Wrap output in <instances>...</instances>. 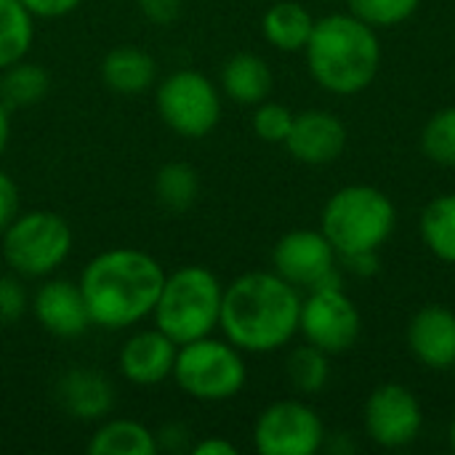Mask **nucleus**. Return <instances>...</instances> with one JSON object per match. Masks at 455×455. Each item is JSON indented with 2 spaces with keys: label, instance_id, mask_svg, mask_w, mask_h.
I'll use <instances>...</instances> for the list:
<instances>
[{
  "label": "nucleus",
  "instance_id": "39448f33",
  "mask_svg": "<svg viewBox=\"0 0 455 455\" xmlns=\"http://www.w3.org/2000/svg\"><path fill=\"white\" fill-rule=\"evenodd\" d=\"M224 288L205 267H184L165 275L155 304V325L173 344H189L219 328Z\"/></svg>",
  "mask_w": 455,
  "mask_h": 455
},
{
  "label": "nucleus",
  "instance_id": "473e14b6",
  "mask_svg": "<svg viewBox=\"0 0 455 455\" xmlns=\"http://www.w3.org/2000/svg\"><path fill=\"white\" fill-rule=\"evenodd\" d=\"M21 3L32 16H43V19L67 16L80 5V0H21Z\"/></svg>",
  "mask_w": 455,
  "mask_h": 455
},
{
  "label": "nucleus",
  "instance_id": "2f4dec72",
  "mask_svg": "<svg viewBox=\"0 0 455 455\" xmlns=\"http://www.w3.org/2000/svg\"><path fill=\"white\" fill-rule=\"evenodd\" d=\"M139 8L155 24H171L181 13V0H139Z\"/></svg>",
  "mask_w": 455,
  "mask_h": 455
},
{
  "label": "nucleus",
  "instance_id": "7ed1b4c3",
  "mask_svg": "<svg viewBox=\"0 0 455 455\" xmlns=\"http://www.w3.org/2000/svg\"><path fill=\"white\" fill-rule=\"evenodd\" d=\"M312 77L331 93L355 96L365 91L381 67V43L376 27L355 13H331L315 21L307 43Z\"/></svg>",
  "mask_w": 455,
  "mask_h": 455
},
{
  "label": "nucleus",
  "instance_id": "cd10ccee",
  "mask_svg": "<svg viewBox=\"0 0 455 455\" xmlns=\"http://www.w3.org/2000/svg\"><path fill=\"white\" fill-rule=\"evenodd\" d=\"M347 3H349V13H355L371 27L403 24L421 5V0H347Z\"/></svg>",
  "mask_w": 455,
  "mask_h": 455
},
{
  "label": "nucleus",
  "instance_id": "6ab92c4d",
  "mask_svg": "<svg viewBox=\"0 0 455 455\" xmlns=\"http://www.w3.org/2000/svg\"><path fill=\"white\" fill-rule=\"evenodd\" d=\"M224 93L237 104H261L272 91V69L256 53H237L221 72Z\"/></svg>",
  "mask_w": 455,
  "mask_h": 455
},
{
  "label": "nucleus",
  "instance_id": "0eeeda50",
  "mask_svg": "<svg viewBox=\"0 0 455 455\" xmlns=\"http://www.w3.org/2000/svg\"><path fill=\"white\" fill-rule=\"evenodd\" d=\"M72 251L69 224L51 211L16 216L3 232V259L24 277L51 275Z\"/></svg>",
  "mask_w": 455,
  "mask_h": 455
},
{
  "label": "nucleus",
  "instance_id": "f03ea898",
  "mask_svg": "<svg viewBox=\"0 0 455 455\" xmlns=\"http://www.w3.org/2000/svg\"><path fill=\"white\" fill-rule=\"evenodd\" d=\"M163 283L165 272L149 253L115 248L91 259L83 269L80 291L91 323L117 331L136 325L155 312Z\"/></svg>",
  "mask_w": 455,
  "mask_h": 455
},
{
  "label": "nucleus",
  "instance_id": "a211bd4d",
  "mask_svg": "<svg viewBox=\"0 0 455 455\" xmlns=\"http://www.w3.org/2000/svg\"><path fill=\"white\" fill-rule=\"evenodd\" d=\"M155 75H157L155 59L136 45L112 48L101 61V77L117 93H128V96L141 93L155 83Z\"/></svg>",
  "mask_w": 455,
  "mask_h": 455
},
{
  "label": "nucleus",
  "instance_id": "f704fd0d",
  "mask_svg": "<svg viewBox=\"0 0 455 455\" xmlns=\"http://www.w3.org/2000/svg\"><path fill=\"white\" fill-rule=\"evenodd\" d=\"M195 455H237V448L229 443V440H221V437H208V440H200L195 448Z\"/></svg>",
  "mask_w": 455,
  "mask_h": 455
},
{
  "label": "nucleus",
  "instance_id": "6e6552de",
  "mask_svg": "<svg viewBox=\"0 0 455 455\" xmlns=\"http://www.w3.org/2000/svg\"><path fill=\"white\" fill-rule=\"evenodd\" d=\"M157 112L179 136L203 139L221 117V96L203 72L179 69L163 80L157 91Z\"/></svg>",
  "mask_w": 455,
  "mask_h": 455
},
{
  "label": "nucleus",
  "instance_id": "72a5a7b5",
  "mask_svg": "<svg viewBox=\"0 0 455 455\" xmlns=\"http://www.w3.org/2000/svg\"><path fill=\"white\" fill-rule=\"evenodd\" d=\"M379 251H368V253H352V256H341L347 261V267L360 275V277H371L379 269Z\"/></svg>",
  "mask_w": 455,
  "mask_h": 455
},
{
  "label": "nucleus",
  "instance_id": "c9c22d12",
  "mask_svg": "<svg viewBox=\"0 0 455 455\" xmlns=\"http://www.w3.org/2000/svg\"><path fill=\"white\" fill-rule=\"evenodd\" d=\"M8 139H11V120H8V107L0 101V155L5 152L8 147Z\"/></svg>",
  "mask_w": 455,
  "mask_h": 455
},
{
  "label": "nucleus",
  "instance_id": "412c9836",
  "mask_svg": "<svg viewBox=\"0 0 455 455\" xmlns=\"http://www.w3.org/2000/svg\"><path fill=\"white\" fill-rule=\"evenodd\" d=\"M91 455H155L157 437L139 421H109L88 443Z\"/></svg>",
  "mask_w": 455,
  "mask_h": 455
},
{
  "label": "nucleus",
  "instance_id": "20e7f679",
  "mask_svg": "<svg viewBox=\"0 0 455 455\" xmlns=\"http://www.w3.org/2000/svg\"><path fill=\"white\" fill-rule=\"evenodd\" d=\"M395 203L368 184H352L331 195L320 216V232L339 256L379 251L395 232Z\"/></svg>",
  "mask_w": 455,
  "mask_h": 455
},
{
  "label": "nucleus",
  "instance_id": "c756f323",
  "mask_svg": "<svg viewBox=\"0 0 455 455\" xmlns=\"http://www.w3.org/2000/svg\"><path fill=\"white\" fill-rule=\"evenodd\" d=\"M27 309V293L16 277H0V325L16 323Z\"/></svg>",
  "mask_w": 455,
  "mask_h": 455
},
{
  "label": "nucleus",
  "instance_id": "5701e85b",
  "mask_svg": "<svg viewBox=\"0 0 455 455\" xmlns=\"http://www.w3.org/2000/svg\"><path fill=\"white\" fill-rule=\"evenodd\" d=\"M421 237L445 264H455V192L435 197L421 213Z\"/></svg>",
  "mask_w": 455,
  "mask_h": 455
},
{
  "label": "nucleus",
  "instance_id": "bb28decb",
  "mask_svg": "<svg viewBox=\"0 0 455 455\" xmlns=\"http://www.w3.org/2000/svg\"><path fill=\"white\" fill-rule=\"evenodd\" d=\"M424 155L445 168H455V107H445L429 117L421 133Z\"/></svg>",
  "mask_w": 455,
  "mask_h": 455
},
{
  "label": "nucleus",
  "instance_id": "b1692460",
  "mask_svg": "<svg viewBox=\"0 0 455 455\" xmlns=\"http://www.w3.org/2000/svg\"><path fill=\"white\" fill-rule=\"evenodd\" d=\"M32 13L21 0H0V69L21 61L32 45Z\"/></svg>",
  "mask_w": 455,
  "mask_h": 455
},
{
  "label": "nucleus",
  "instance_id": "4468645a",
  "mask_svg": "<svg viewBox=\"0 0 455 455\" xmlns=\"http://www.w3.org/2000/svg\"><path fill=\"white\" fill-rule=\"evenodd\" d=\"M32 312L37 323L59 339H77L88 331V325H93L80 285L69 280H51L40 285L32 301Z\"/></svg>",
  "mask_w": 455,
  "mask_h": 455
},
{
  "label": "nucleus",
  "instance_id": "1a4fd4ad",
  "mask_svg": "<svg viewBox=\"0 0 455 455\" xmlns=\"http://www.w3.org/2000/svg\"><path fill=\"white\" fill-rule=\"evenodd\" d=\"M299 333H304L307 344H315L333 357L357 344L363 333V317L344 288L309 291V299L301 301Z\"/></svg>",
  "mask_w": 455,
  "mask_h": 455
},
{
  "label": "nucleus",
  "instance_id": "f8f14e48",
  "mask_svg": "<svg viewBox=\"0 0 455 455\" xmlns=\"http://www.w3.org/2000/svg\"><path fill=\"white\" fill-rule=\"evenodd\" d=\"M365 435L381 448L411 445L424 427V411L419 397L403 384H381L363 411Z\"/></svg>",
  "mask_w": 455,
  "mask_h": 455
},
{
  "label": "nucleus",
  "instance_id": "7c9ffc66",
  "mask_svg": "<svg viewBox=\"0 0 455 455\" xmlns=\"http://www.w3.org/2000/svg\"><path fill=\"white\" fill-rule=\"evenodd\" d=\"M19 216V189L8 173L0 171V232Z\"/></svg>",
  "mask_w": 455,
  "mask_h": 455
},
{
  "label": "nucleus",
  "instance_id": "e433bc0d",
  "mask_svg": "<svg viewBox=\"0 0 455 455\" xmlns=\"http://www.w3.org/2000/svg\"><path fill=\"white\" fill-rule=\"evenodd\" d=\"M448 440H451V448H453V453H455V416H453V421H451V432H448Z\"/></svg>",
  "mask_w": 455,
  "mask_h": 455
},
{
  "label": "nucleus",
  "instance_id": "f257e3e1",
  "mask_svg": "<svg viewBox=\"0 0 455 455\" xmlns=\"http://www.w3.org/2000/svg\"><path fill=\"white\" fill-rule=\"evenodd\" d=\"M299 288L277 272H248L221 299L219 328L243 352H275L299 333Z\"/></svg>",
  "mask_w": 455,
  "mask_h": 455
},
{
  "label": "nucleus",
  "instance_id": "2eb2a0df",
  "mask_svg": "<svg viewBox=\"0 0 455 455\" xmlns=\"http://www.w3.org/2000/svg\"><path fill=\"white\" fill-rule=\"evenodd\" d=\"M408 347L413 357L435 371L455 365V312L443 304L419 309L408 325Z\"/></svg>",
  "mask_w": 455,
  "mask_h": 455
},
{
  "label": "nucleus",
  "instance_id": "393cba45",
  "mask_svg": "<svg viewBox=\"0 0 455 455\" xmlns=\"http://www.w3.org/2000/svg\"><path fill=\"white\" fill-rule=\"evenodd\" d=\"M288 381L301 395H320L331 379V355L317 349L315 344H304L291 352L285 363Z\"/></svg>",
  "mask_w": 455,
  "mask_h": 455
},
{
  "label": "nucleus",
  "instance_id": "9d476101",
  "mask_svg": "<svg viewBox=\"0 0 455 455\" xmlns=\"http://www.w3.org/2000/svg\"><path fill=\"white\" fill-rule=\"evenodd\" d=\"M253 443L261 455H315L325 443V427L307 403L280 400L259 416Z\"/></svg>",
  "mask_w": 455,
  "mask_h": 455
},
{
  "label": "nucleus",
  "instance_id": "9b49d317",
  "mask_svg": "<svg viewBox=\"0 0 455 455\" xmlns=\"http://www.w3.org/2000/svg\"><path fill=\"white\" fill-rule=\"evenodd\" d=\"M336 256H339L336 248L323 232L296 229L280 237L272 261H275V272L291 285L307 291H323V288H341Z\"/></svg>",
  "mask_w": 455,
  "mask_h": 455
},
{
  "label": "nucleus",
  "instance_id": "a878e982",
  "mask_svg": "<svg viewBox=\"0 0 455 455\" xmlns=\"http://www.w3.org/2000/svg\"><path fill=\"white\" fill-rule=\"evenodd\" d=\"M155 192L160 205H165L168 211H187L195 205L200 192L197 171L187 163H168L155 179Z\"/></svg>",
  "mask_w": 455,
  "mask_h": 455
},
{
  "label": "nucleus",
  "instance_id": "ddd939ff",
  "mask_svg": "<svg viewBox=\"0 0 455 455\" xmlns=\"http://www.w3.org/2000/svg\"><path fill=\"white\" fill-rule=\"evenodd\" d=\"M285 147L304 165H331L347 149V125L325 109L299 112Z\"/></svg>",
  "mask_w": 455,
  "mask_h": 455
},
{
  "label": "nucleus",
  "instance_id": "dca6fc26",
  "mask_svg": "<svg viewBox=\"0 0 455 455\" xmlns=\"http://www.w3.org/2000/svg\"><path fill=\"white\" fill-rule=\"evenodd\" d=\"M179 344H173L163 331H144L125 341L120 352V371L128 381L139 387H152L173 376Z\"/></svg>",
  "mask_w": 455,
  "mask_h": 455
},
{
  "label": "nucleus",
  "instance_id": "423d86ee",
  "mask_svg": "<svg viewBox=\"0 0 455 455\" xmlns=\"http://www.w3.org/2000/svg\"><path fill=\"white\" fill-rule=\"evenodd\" d=\"M173 379L189 397L203 403H221L240 395L248 371L235 344L205 336L179 347Z\"/></svg>",
  "mask_w": 455,
  "mask_h": 455
},
{
  "label": "nucleus",
  "instance_id": "c85d7f7f",
  "mask_svg": "<svg viewBox=\"0 0 455 455\" xmlns=\"http://www.w3.org/2000/svg\"><path fill=\"white\" fill-rule=\"evenodd\" d=\"M293 112L285 104L277 101H261L256 115H253V131L261 141L267 144H285L291 125H293Z\"/></svg>",
  "mask_w": 455,
  "mask_h": 455
},
{
  "label": "nucleus",
  "instance_id": "aec40b11",
  "mask_svg": "<svg viewBox=\"0 0 455 455\" xmlns=\"http://www.w3.org/2000/svg\"><path fill=\"white\" fill-rule=\"evenodd\" d=\"M261 27H264V37L275 48H280V51H304L309 37H312L315 19L301 3L283 0V3H275L264 13Z\"/></svg>",
  "mask_w": 455,
  "mask_h": 455
},
{
  "label": "nucleus",
  "instance_id": "4be33fe9",
  "mask_svg": "<svg viewBox=\"0 0 455 455\" xmlns=\"http://www.w3.org/2000/svg\"><path fill=\"white\" fill-rule=\"evenodd\" d=\"M0 101L8 109L32 107L48 93V72L29 61H13L5 69H0Z\"/></svg>",
  "mask_w": 455,
  "mask_h": 455
},
{
  "label": "nucleus",
  "instance_id": "f3484780",
  "mask_svg": "<svg viewBox=\"0 0 455 455\" xmlns=\"http://www.w3.org/2000/svg\"><path fill=\"white\" fill-rule=\"evenodd\" d=\"M59 403L72 419L96 421L104 413H109L115 392L101 373L88 368H72L59 381Z\"/></svg>",
  "mask_w": 455,
  "mask_h": 455
}]
</instances>
